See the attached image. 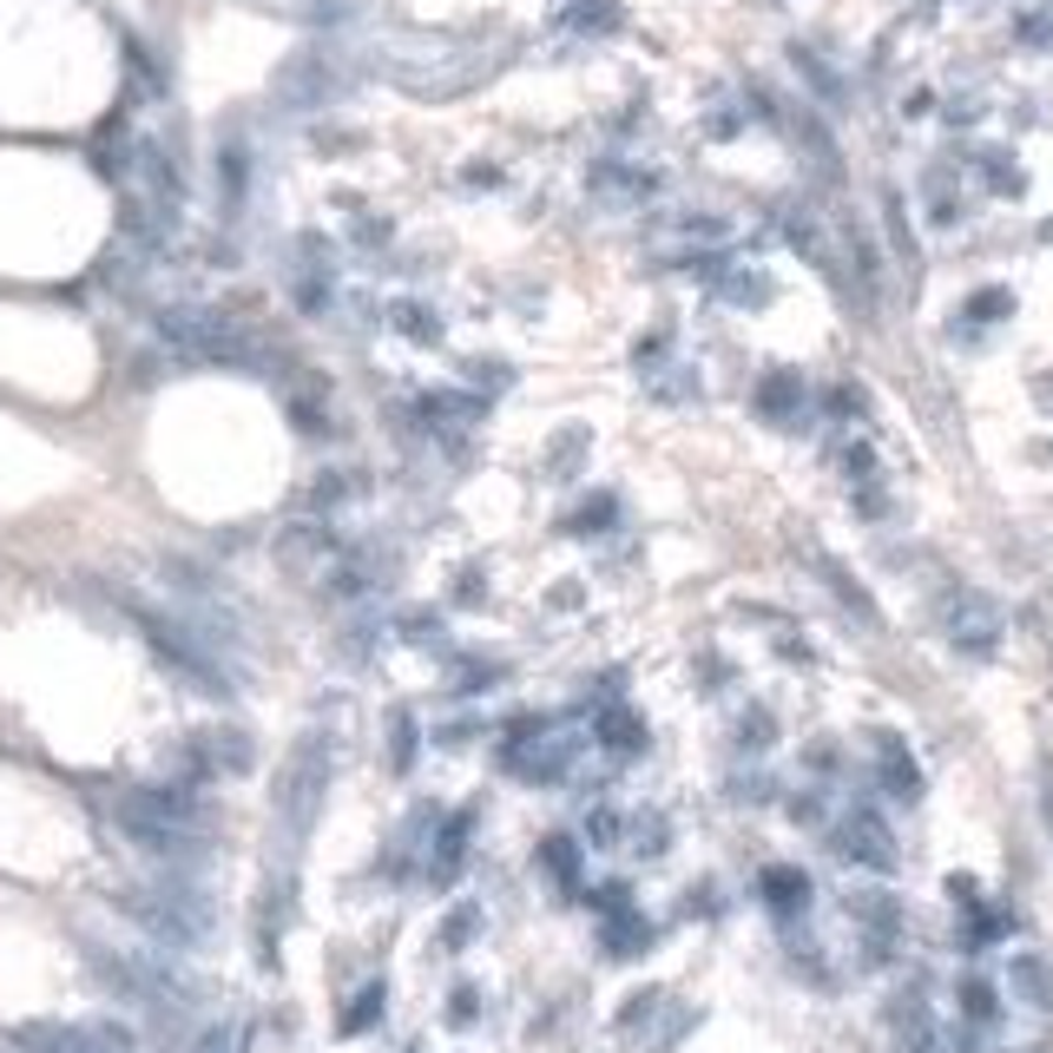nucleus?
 Here are the masks:
<instances>
[{
    "label": "nucleus",
    "mask_w": 1053,
    "mask_h": 1053,
    "mask_svg": "<svg viewBox=\"0 0 1053 1053\" xmlns=\"http://www.w3.org/2000/svg\"><path fill=\"white\" fill-rule=\"evenodd\" d=\"M619 20H626L619 0H573V7H560V26H567V33H613Z\"/></svg>",
    "instance_id": "obj_2"
},
{
    "label": "nucleus",
    "mask_w": 1053,
    "mask_h": 1053,
    "mask_svg": "<svg viewBox=\"0 0 1053 1053\" xmlns=\"http://www.w3.org/2000/svg\"><path fill=\"white\" fill-rule=\"evenodd\" d=\"M764 903H777V909H804V903H810V883H804L797 870H764Z\"/></svg>",
    "instance_id": "obj_5"
},
{
    "label": "nucleus",
    "mask_w": 1053,
    "mask_h": 1053,
    "mask_svg": "<svg viewBox=\"0 0 1053 1053\" xmlns=\"http://www.w3.org/2000/svg\"><path fill=\"white\" fill-rule=\"evenodd\" d=\"M547 870H560V883H573V843H547Z\"/></svg>",
    "instance_id": "obj_11"
},
{
    "label": "nucleus",
    "mask_w": 1053,
    "mask_h": 1053,
    "mask_svg": "<svg viewBox=\"0 0 1053 1053\" xmlns=\"http://www.w3.org/2000/svg\"><path fill=\"white\" fill-rule=\"evenodd\" d=\"M1015 982H1021V995H1028V1001H1053V968H1048V962H1021V968H1015Z\"/></svg>",
    "instance_id": "obj_8"
},
{
    "label": "nucleus",
    "mask_w": 1053,
    "mask_h": 1053,
    "mask_svg": "<svg viewBox=\"0 0 1053 1053\" xmlns=\"http://www.w3.org/2000/svg\"><path fill=\"white\" fill-rule=\"evenodd\" d=\"M758 408L777 415V422H791V408H797V376H791V369L764 376V382H758Z\"/></svg>",
    "instance_id": "obj_4"
},
{
    "label": "nucleus",
    "mask_w": 1053,
    "mask_h": 1053,
    "mask_svg": "<svg viewBox=\"0 0 1053 1053\" xmlns=\"http://www.w3.org/2000/svg\"><path fill=\"white\" fill-rule=\"evenodd\" d=\"M962 1001H968V1015H975V1021H995V995H988L982 982H968V988H962Z\"/></svg>",
    "instance_id": "obj_10"
},
{
    "label": "nucleus",
    "mask_w": 1053,
    "mask_h": 1053,
    "mask_svg": "<svg viewBox=\"0 0 1053 1053\" xmlns=\"http://www.w3.org/2000/svg\"><path fill=\"white\" fill-rule=\"evenodd\" d=\"M600 744L619 751V758H632V751H646V725L626 705H613V712H600Z\"/></svg>",
    "instance_id": "obj_3"
},
{
    "label": "nucleus",
    "mask_w": 1053,
    "mask_h": 1053,
    "mask_svg": "<svg viewBox=\"0 0 1053 1053\" xmlns=\"http://www.w3.org/2000/svg\"><path fill=\"white\" fill-rule=\"evenodd\" d=\"M1001 310H1008V290H982L975 296V316H1001Z\"/></svg>",
    "instance_id": "obj_12"
},
{
    "label": "nucleus",
    "mask_w": 1053,
    "mask_h": 1053,
    "mask_svg": "<svg viewBox=\"0 0 1053 1053\" xmlns=\"http://www.w3.org/2000/svg\"><path fill=\"white\" fill-rule=\"evenodd\" d=\"M619 837V817L613 810H593V843H613Z\"/></svg>",
    "instance_id": "obj_13"
},
{
    "label": "nucleus",
    "mask_w": 1053,
    "mask_h": 1053,
    "mask_svg": "<svg viewBox=\"0 0 1053 1053\" xmlns=\"http://www.w3.org/2000/svg\"><path fill=\"white\" fill-rule=\"evenodd\" d=\"M613 514H619V501H613V494H593V501H586V507H580V514H573L567 527H573V534H600V527H606Z\"/></svg>",
    "instance_id": "obj_7"
},
{
    "label": "nucleus",
    "mask_w": 1053,
    "mask_h": 1053,
    "mask_svg": "<svg viewBox=\"0 0 1053 1053\" xmlns=\"http://www.w3.org/2000/svg\"><path fill=\"white\" fill-rule=\"evenodd\" d=\"M395 323H402L408 336H435V316H428L422 303H402V310H395Z\"/></svg>",
    "instance_id": "obj_9"
},
{
    "label": "nucleus",
    "mask_w": 1053,
    "mask_h": 1053,
    "mask_svg": "<svg viewBox=\"0 0 1053 1053\" xmlns=\"http://www.w3.org/2000/svg\"><path fill=\"white\" fill-rule=\"evenodd\" d=\"M824 580L837 586V600H843V606H850L856 619H870V593H863V586H856V580H850V573H843L837 560H824Z\"/></svg>",
    "instance_id": "obj_6"
},
{
    "label": "nucleus",
    "mask_w": 1053,
    "mask_h": 1053,
    "mask_svg": "<svg viewBox=\"0 0 1053 1053\" xmlns=\"http://www.w3.org/2000/svg\"><path fill=\"white\" fill-rule=\"evenodd\" d=\"M837 843H843V856L863 863V870H896V843H889V830H883L870 810H856V817L837 830Z\"/></svg>",
    "instance_id": "obj_1"
}]
</instances>
